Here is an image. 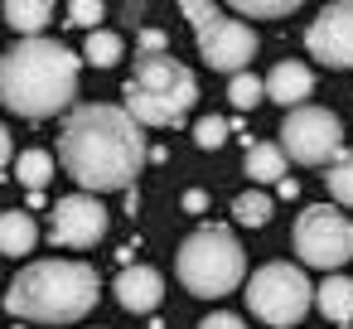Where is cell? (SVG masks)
<instances>
[{
  "mask_svg": "<svg viewBox=\"0 0 353 329\" xmlns=\"http://www.w3.org/2000/svg\"><path fill=\"white\" fill-rule=\"evenodd\" d=\"M150 160L141 126L107 102H88L63 121L59 136V165L78 179L83 194H112V189H131L141 165Z\"/></svg>",
  "mask_w": 353,
  "mask_h": 329,
  "instance_id": "obj_1",
  "label": "cell"
},
{
  "mask_svg": "<svg viewBox=\"0 0 353 329\" xmlns=\"http://www.w3.org/2000/svg\"><path fill=\"white\" fill-rule=\"evenodd\" d=\"M83 59L59 39H20L15 49L0 54V102L10 112L39 121L59 117L78 92Z\"/></svg>",
  "mask_w": 353,
  "mask_h": 329,
  "instance_id": "obj_2",
  "label": "cell"
},
{
  "mask_svg": "<svg viewBox=\"0 0 353 329\" xmlns=\"http://www.w3.org/2000/svg\"><path fill=\"white\" fill-rule=\"evenodd\" d=\"M97 290L102 281L88 261H34L10 281L6 310L34 324H78L97 305Z\"/></svg>",
  "mask_w": 353,
  "mask_h": 329,
  "instance_id": "obj_3",
  "label": "cell"
},
{
  "mask_svg": "<svg viewBox=\"0 0 353 329\" xmlns=\"http://www.w3.org/2000/svg\"><path fill=\"white\" fill-rule=\"evenodd\" d=\"M199 102V78L170 59V54H145L136 59L131 78H126V117L136 126H179Z\"/></svg>",
  "mask_w": 353,
  "mask_h": 329,
  "instance_id": "obj_4",
  "label": "cell"
},
{
  "mask_svg": "<svg viewBox=\"0 0 353 329\" xmlns=\"http://www.w3.org/2000/svg\"><path fill=\"white\" fill-rule=\"evenodd\" d=\"M174 271L184 281V290H194L203 300H218V295H228V290L242 286L247 257H242V242L228 228L213 223V228H199V232L184 237V247L174 257Z\"/></svg>",
  "mask_w": 353,
  "mask_h": 329,
  "instance_id": "obj_5",
  "label": "cell"
},
{
  "mask_svg": "<svg viewBox=\"0 0 353 329\" xmlns=\"http://www.w3.org/2000/svg\"><path fill=\"white\" fill-rule=\"evenodd\" d=\"M184 15L199 34V54L208 68L237 78L247 73V63L256 59V34L242 25V20H228L218 6H208V0H184Z\"/></svg>",
  "mask_w": 353,
  "mask_h": 329,
  "instance_id": "obj_6",
  "label": "cell"
},
{
  "mask_svg": "<svg viewBox=\"0 0 353 329\" xmlns=\"http://www.w3.org/2000/svg\"><path fill=\"white\" fill-rule=\"evenodd\" d=\"M310 300H314V286H310L305 271L290 266V261H266V266L252 271V281H247V305H252V315L266 319L271 329L300 324L305 310H310Z\"/></svg>",
  "mask_w": 353,
  "mask_h": 329,
  "instance_id": "obj_7",
  "label": "cell"
},
{
  "mask_svg": "<svg viewBox=\"0 0 353 329\" xmlns=\"http://www.w3.org/2000/svg\"><path fill=\"white\" fill-rule=\"evenodd\" d=\"M295 252L305 266L334 271V266L353 261V223L329 203H310L295 218Z\"/></svg>",
  "mask_w": 353,
  "mask_h": 329,
  "instance_id": "obj_8",
  "label": "cell"
},
{
  "mask_svg": "<svg viewBox=\"0 0 353 329\" xmlns=\"http://www.w3.org/2000/svg\"><path fill=\"white\" fill-rule=\"evenodd\" d=\"M343 150V126L334 112L324 107H295L281 121V155H290L295 165H329Z\"/></svg>",
  "mask_w": 353,
  "mask_h": 329,
  "instance_id": "obj_9",
  "label": "cell"
},
{
  "mask_svg": "<svg viewBox=\"0 0 353 329\" xmlns=\"http://www.w3.org/2000/svg\"><path fill=\"white\" fill-rule=\"evenodd\" d=\"M305 49L329 68H353V0L324 6L314 15V25L305 30Z\"/></svg>",
  "mask_w": 353,
  "mask_h": 329,
  "instance_id": "obj_10",
  "label": "cell"
},
{
  "mask_svg": "<svg viewBox=\"0 0 353 329\" xmlns=\"http://www.w3.org/2000/svg\"><path fill=\"white\" fill-rule=\"evenodd\" d=\"M49 237L59 247H92L107 237V208L102 199L92 194H68L54 203V223H49Z\"/></svg>",
  "mask_w": 353,
  "mask_h": 329,
  "instance_id": "obj_11",
  "label": "cell"
},
{
  "mask_svg": "<svg viewBox=\"0 0 353 329\" xmlns=\"http://www.w3.org/2000/svg\"><path fill=\"white\" fill-rule=\"evenodd\" d=\"M112 290H117L121 310H131V315H150L165 300V281H160L155 266H121V276H117Z\"/></svg>",
  "mask_w": 353,
  "mask_h": 329,
  "instance_id": "obj_12",
  "label": "cell"
},
{
  "mask_svg": "<svg viewBox=\"0 0 353 329\" xmlns=\"http://www.w3.org/2000/svg\"><path fill=\"white\" fill-rule=\"evenodd\" d=\"M261 92L271 97V102H281V107H305V97L314 92V73L305 68V63H295V59H285V63H276L271 73H266V83H261Z\"/></svg>",
  "mask_w": 353,
  "mask_h": 329,
  "instance_id": "obj_13",
  "label": "cell"
},
{
  "mask_svg": "<svg viewBox=\"0 0 353 329\" xmlns=\"http://www.w3.org/2000/svg\"><path fill=\"white\" fill-rule=\"evenodd\" d=\"M34 242H39V223L30 213H20V208L0 213V252L6 257H30Z\"/></svg>",
  "mask_w": 353,
  "mask_h": 329,
  "instance_id": "obj_14",
  "label": "cell"
},
{
  "mask_svg": "<svg viewBox=\"0 0 353 329\" xmlns=\"http://www.w3.org/2000/svg\"><path fill=\"white\" fill-rule=\"evenodd\" d=\"M6 25L15 30V34H25V39H44V25L54 20V6L49 0H10L6 10Z\"/></svg>",
  "mask_w": 353,
  "mask_h": 329,
  "instance_id": "obj_15",
  "label": "cell"
},
{
  "mask_svg": "<svg viewBox=\"0 0 353 329\" xmlns=\"http://www.w3.org/2000/svg\"><path fill=\"white\" fill-rule=\"evenodd\" d=\"M314 305H319L324 319L353 324V281H348V276H329V281L314 290Z\"/></svg>",
  "mask_w": 353,
  "mask_h": 329,
  "instance_id": "obj_16",
  "label": "cell"
},
{
  "mask_svg": "<svg viewBox=\"0 0 353 329\" xmlns=\"http://www.w3.org/2000/svg\"><path fill=\"white\" fill-rule=\"evenodd\" d=\"M242 170H247L256 184H281V179H285V155H281L276 141H256V146H247Z\"/></svg>",
  "mask_w": 353,
  "mask_h": 329,
  "instance_id": "obj_17",
  "label": "cell"
},
{
  "mask_svg": "<svg viewBox=\"0 0 353 329\" xmlns=\"http://www.w3.org/2000/svg\"><path fill=\"white\" fill-rule=\"evenodd\" d=\"M15 175H20L25 189L39 194V189L54 179V155H49V150H25V155H15Z\"/></svg>",
  "mask_w": 353,
  "mask_h": 329,
  "instance_id": "obj_18",
  "label": "cell"
},
{
  "mask_svg": "<svg viewBox=\"0 0 353 329\" xmlns=\"http://www.w3.org/2000/svg\"><path fill=\"white\" fill-rule=\"evenodd\" d=\"M121 34H112V30H92L88 34V44H83V59L92 63V68H112V63H121Z\"/></svg>",
  "mask_w": 353,
  "mask_h": 329,
  "instance_id": "obj_19",
  "label": "cell"
},
{
  "mask_svg": "<svg viewBox=\"0 0 353 329\" xmlns=\"http://www.w3.org/2000/svg\"><path fill=\"white\" fill-rule=\"evenodd\" d=\"M232 218H237L242 228H261V223L271 218V199H266L261 189H247V194L232 199Z\"/></svg>",
  "mask_w": 353,
  "mask_h": 329,
  "instance_id": "obj_20",
  "label": "cell"
},
{
  "mask_svg": "<svg viewBox=\"0 0 353 329\" xmlns=\"http://www.w3.org/2000/svg\"><path fill=\"white\" fill-rule=\"evenodd\" d=\"M324 184H329V194H334L339 203H348V208H353V150H339V155H334V165H329Z\"/></svg>",
  "mask_w": 353,
  "mask_h": 329,
  "instance_id": "obj_21",
  "label": "cell"
},
{
  "mask_svg": "<svg viewBox=\"0 0 353 329\" xmlns=\"http://www.w3.org/2000/svg\"><path fill=\"white\" fill-rule=\"evenodd\" d=\"M261 97H266V92H261V78H256V73H237V78L228 83V102H232L237 112H252Z\"/></svg>",
  "mask_w": 353,
  "mask_h": 329,
  "instance_id": "obj_22",
  "label": "cell"
},
{
  "mask_svg": "<svg viewBox=\"0 0 353 329\" xmlns=\"http://www.w3.org/2000/svg\"><path fill=\"white\" fill-rule=\"evenodd\" d=\"M290 10H295V0H237V15H256V20H276Z\"/></svg>",
  "mask_w": 353,
  "mask_h": 329,
  "instance_id": "obj_23",
  "label": "cell"
},
{
  "mask_svg": "<svg viewBox=\"0 0 353 329\" xmlns=\"http://www.w3.org/2000/svg\"><path fill=\"white\" fill-rule=\"evenodd\" d=\"M107 10H102V0H73V6H68V25H78V30H97V20H102Z\"/></svg>",
  "mask_w": 353,
  "mask_h": 329,
  "instance_id": "obj_24",
  "label": "cell"
},
{
  "mask_svg": "<svg viewBox=\"0 0 353 329\" xmlns=\"http://www.w3.org/2000/svg\"><path fill=\"white\" fill-rule=\"evenodd\" d=\"M194 141H199L203 150H218V146L228 141V121H223V117H203V121L194 126Z\"/></svg>",
  "mask_w": 353,
  "mask_h": 329,
  "instance_id": "obj_25",
  "label": "cell"
},
{
  "mask_svg": "<svg viewBox=\"0 0 353 329\" xmlns=\"http://www.w3.org/2000/svg\"><path fill=\"white\" fill-rule=\"evenodd\" d=\"M165 44H170L165 30H141V59L145 54H165Z\"/></svg>",
  "mask_w": 353,
  "mask_h": 329,
  "instance_id": "obj_26",
  "label": "cell"
},
{
  "mask_svg": "<svg viewBox=\"0 0 353 329\" xmlns=\"http://www.w3.org/2000/svg\"><path fill=\"white\" fill-rule=\"evenodd\" d=\"M199 329H247V324H242L237 315H228V310H218V315H208V319H203Z\"/></svg>",
  "mask_w": 353,
  "mask_h": 329,
  "instance_id": "obj_27",
  "label": "cell"
},
{
  "mask_svg": "<svg viewBox=\"0 0 353 329\" xmlns=\"http://www.w3.org/2000/svg\"><path fill=\"white\" fill-rule=\"evenodd\" d=\"M184 208H189V213H203V208H208V194H203V189H189V194H184Z\"/></svg>",
  "mask_w": 353,
  "mask_h": 329,
  "instance_id": "obj_28",
  "label": "cell"
},
{
  "mask_svg": "<svg viewBox=\"0 0 353 329\" xmlns=\"http://www.w3.org/2000/svg\"><path fill=\"white\" fill-rule=\"evenodd\" d=\"M10 160H15V146H10V131H6V126H0V170H6Z\"/></svg>",
  "mask_w": 353,
  "mask_h": 329,
  "instance_id": "obj_29",
  "label": "cell"
},
{
  "mask_svg": "<svg viewBox=\"0 0 353 329\" xmlns=\"http://www.w3.org/2000/svg\"><path fill=\"white\" fill-rule=\"evenodd\" d=\"M276 189H281V199H295V194H300V184H295V179H281Z\"/></svg>",
  "mask_w": 353,
  "mask_h": 329,
  "instance_id": "obj_30",
  "label": "cell"
},
{
  "mask_svg": "<svg viewBox=\"0 0 353 329\" xmlns=\"http://www.w3.org/2000/svg\"><path fill=\"white\" fill-rule=\"evenodd\" d=\"M343 329H353V324H343Z\"/></svg>",
  "mask_w": 353,
  "mask_h": 329,
  "instance_id": "obj_31",
  "label": "cell"
}]
</instances>
